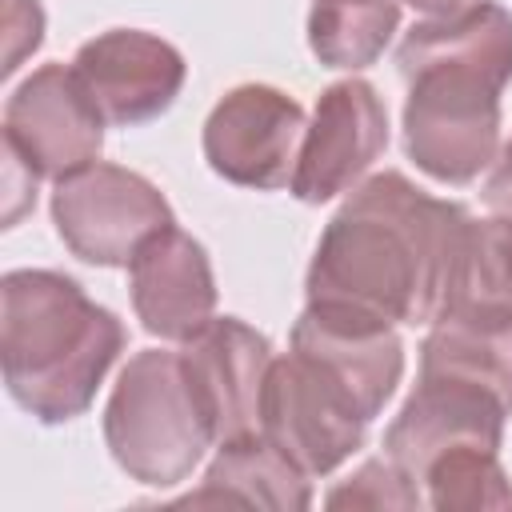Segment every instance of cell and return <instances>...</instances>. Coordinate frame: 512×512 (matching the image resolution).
Here are the masks:
<instances>
[{
    "mask_svg": "<svg viewBox=\"0 0 512 512\" xmlns=\"http://www.w3.org/2000/svg\"><path fill=\"white\" fill-rule=\"evenodd\" d=\"M104 444L136 484L172 488L192 476L216 432L180 352L144 348L120 368L104 404Z\"/></svg>",
    "mask_w": 512,
    "mask_h": 512,
    "instance_id": "277c9868",
    "label": "cell"
},
{
    "mask_svg": "<svg viewBox=\"0 0 512 512\" xmlns=\"http://www.w3.org/2000/svg\"><path fill=\"white\" fill-rule=\"evenodd\" d=\"M72 68L112 128H136L164 116L188 80L180 48L144 28H108L84 40Z\"/></svg>",
    "mask_w": 512,
    "mask_h": 512,
    "instance_id": "30bf717a",
    "label": "cell"
},
{
    "mask_svg": "<svg viewBox=\"0 0 512 512\" xmlns=\"http://www.w3.org/2000/svg\"><path fill=\"white\" fill-rule=\"evenodd\" d=\"M368 424L372 420L360 412L356 396L312 356L288 348V356L272 360L260 400V432L312 480L352 460Z\"/></svg>",
    "mask_w": 512,
    "mask_h": 512,
    "instance_id": "8992f818",
    "label": "cell"
},
{
    "mask_svg": "<svg viewBox=\"0 0 512 512\" xmlns=\"http://www.w3.org/2000/svg\"><path fill=\"white\" fill-rule=\"evenodd\" d=\"M52 224L76 260L96 268H128L140 244L176 220L172 204L148 176L92 160L80 172L56 180Z\"/></svg>",
    "mask_w": 512,
    "mask_h": 512,
    "instance_id": "5b68a950",
    "label": "cell"
},
{
    "mask_svg": "<svg viewBox=\"0 0 512 512\" xmlns=\"http://www.w3.org/2000/svg\"><path fill=\"white\" fill-rule=\"evenodd\" d=\"M124 324L80 280L12 268L0 280V372L8 396L40 424L84 416L124 352Z\"/></svg>",
    "mask_w": 512,
    "mask_h": 512,
    "instance_id": "3957f363",
    "label": "cell"
},
{
    "mask_svg": "<svg viewBox=\"0 0 512 512\" xmlns=\"http://www.w3.org/2000/svg\"><path fill=\"white\" fill-rule=\"evenodd\" d=\"M452 300H472L512 312V212L472 220Z\"/></svg>",
    "mask_w": 512,
    "mask_h": 512,
    "instance_id": "d6986e66",
    "label": "cell"
},
{
    "mask_svg": "<svg viewBox=\"0 0 512 512\" xmlns=\"http://www.w3.org/2000/svg\"><path fill=\"white\" fill-rule=\"evenodd\" d=\"M404 152L440 184H472L500 152V92L512 80V12L468 0L412 24L396 48Z\"/></svg>",
    "mask_w": 512,
    "mask_h": 512,
    "instance_id": "7a4b0ae2",
    "label": "cell"
},
{
    "mask_svg": "<svg viewBox=\"0 0 512 512\" xmlns=\"http://www.w3.org/2000/svg\"><path fill=\"white\" fill-rule=\"evenodd\" d=\"M328 508H424V492L420 484L400 468L392 464L388 456H376V460H364L348 480H340L328 496H324Z\"/></svg>",
    "mask_w": 512,
    "mask_h": 512,
    "instance_id": "ffe728a7",
    "label": "cell"
},
{
    "mask_svg": "<svg viewBox=\"0 0 512 512\" xmlns=\"http://www.w3.org/2000/svg\"><path fill=\"white\" fill-rule=\"evenodd\" d=\"M4 28H8V52H4V76L20 68L28 52L40 48L44 40V12L40 0H8L4 4Z\"/></svg>",
    "mask_w": 512,
    "mask_h": 512,
    "instance_id": "44dd1931",
    "label": "cell"
},
{
    "mask_svg": "<svg viewBox=\"0 0 512 512\" xmlns=\"http://www.w3.org/2000/svg\"><path fill=\"white\" fill-rule=\"evenodd\" d=\"M108 120L92 104L72 64H40L24 76L4 104L8 140L40 176L64 180L84 164L100 160Z\"/></svg>",
    "mask_w": 512,
    "mask_h": 512,
    "instance_id": "9c48e42d",
    "label": "cell"
},
{
    "mask_svg": "<svg viewBox=\"0 0 512 512\" xmlns=\"http://www.w3.org/2000/svg\"><path fill=\"white\" fill-rule=\"evenodd\" d=\"M0 148H4V228H12L36 204V180H40V172L8 140H0Z\"/></svg>",
    "mask_w": 512,
    "mask_h": 512,
    "instance_id": "7402d4cb",
    "label": "cell"
},
{
    "mask_svg": "<svg viewBox=\"0 0 512 512\" xmlns=\"http://www.w3.org/2000/svg\"><path fill=\"white\" fill-rule=\"evenodd\" d=\"M472 216L404 172H372L324 224L304 296L344 304L388 324H432L452 300Z\"/></svg>",
    "mask_w": 512,
    "mask_h": 512,
    "instance_id": "6da1fadb",
    "label": "cell"
},
{
    "mask_svg": "<svg viewBox=\"0 0 512 512\" xmlns=\"http://www.w3.org/2000/svg\"><path fill=\"white\" fill-rule=\"evenodd\" d=\"M132 312L144 332L184 344L216 316V276L204 244L168 224L128 264Z\"/></svg>",
    "mask_w": 512,
    "mask_h": 512,
    "instance_id": "5bb4252c",
    "label": "cell"
},
{
    "mask_svg": "<svg viewBox=\"0 0 512 512\" xmlns=\"http://www.w3.org/2000/svg\"><path fill=\"white\" fill-rule=\"evenodd\" d=\"M388 148V108L380 92L360 80H336L316 96L312 120L292 172V196L300 204H328L348 196Z\"/></svg>",
    "mask_w": 512,
    "mask_h": 512,
    "instance_id": "ba28073f",
    "label": "cell"
},
{
    "mask_svg": "<svg viewBox=\"0 0 512 512\" xmlns=\"http://www.w3.org/2000/svg\"><path fill=\"white\" fill-rule=\"evenodd\" d=\"M420 372L480 384L512 412V312L472 300L444 304L420 344Z\"/></svg>",
    "mask_w": 512,
    "mask_h": 512,
    "instance_id": "9a60e30c",
    "label": "cell"
},
{
    "mask_svg": "<svg viewBox=\"0 0 512 512\" xmlns=\"http://www.w3.org/2000/svg\"><path fill=\"white\" fill-rule=\"evenodd\" d=\"M192 388L212 420L216 444L260 432V400L272 368V344L240 316H212L180 348Z\"/></svg>",
    "mask_w": 512,
    "mask_h": 512,
    "instance_id": "4fadbf2b",
    "label": "cell"
},
{
    "mask_svg": "<svg viewBox=\"0 0 512 512\" xmlns=\"http://www.w3.org/2000/svg\"><path fill=\"white\" fill-rule=\"evenodd\" d=\"M288 348L328 368L356 396L368 420L384 412L404 376V340L396 324L344 304H304Z\"/></svg>",
    "mask_w": 512,
    "mask_h": 512,
    "instance_id": "7c38bea8",
    "label": "cell"
},
{
    "mask_svg": "<svg viewBox=\"0 0 512 512\" xmlns=\"http://www.w3.org/2000/svg\"><path fill=\"white\" fill-rule=\"evenodd\" d=\"M404 4H412V8L424 12V16H448V12L464 8L468 0H404Z\"/></svg>",
    "mask_w": 512,
    "mask_h": 512,
    "instance_id": "cb8c5ba5",
    "label": "cell"
},
{
    "mask_svg": "<svg viewBox=\"0 0 512 512\" xmlns=\"http://www.w3.org/2000/svg\"><path fill=\"white\" fill-rule=\"evenodd\" d=\"M180 504H248L304 512L312 504V476L296 460H288L264 432H252L240 440H224L204 468V484Z\"/></svg>",
    "mask_w": 512,
    "mask_h": 512,
    "instance_id": "2e32d148",
    "label": "cell"
},
{
    "mask_svg": "<svg viewBox=\"0 0 512 512\" xmlns=\"http://www.w3.org/2000/svg\"><path fill=\"white\" fill-rule=\"evenodd\" d=\"M508 416L512 412L488 388L456 376L420 372L384 432V456L416 480L432 460L448 452H460V448L500 452Z\"/></svg>",
    "mask_w": 512,
    "mask_h": 512,
    "instance_id": "8fae6325",
    "label": "cell"
},
{
    "mask_svg": "<svg viewBox=\"0 0 512 512\" xmlns=\"http://www.w3.org/2000/svg\"><path fill=\"white\" fill-rule=\"evenodd\" d=\"M480 200L492 208V212H512V136L508 144L496 152L492 168H488V180L480 188Z\"/></svg>",
    "mask_w": 512,
    "mask_h": 512,
    "instance_id": "603a6c76",
    "label": "cell"
},
{
    "mask_svg": "<svg viewBox=\"0 0 512 512\" xmlns=\"http://www.w3.org/2000/svg\"><path fill=\"white\" fill-rule=\"evenodd\" d=\"M424 504L436 512H476V508H508L512 480L492 448H460L432 460L416 476Z\"/></svg>",
    "mask_w": 512,
    "mask_h": 512,
    "instance_id": "ac0fdd59",
    "label": "cell"
},
{
    "mask_svg": "<svg viewBox=\"0 0 512 512\" xmlns=\"http://www.w3.org/2000/svg\"><path fill=\"white\" fill-rule=\"evenodd\" d=\"M304 128L308 116L296 96L272 84H236L208 112L200 144L208 168L220 180L236 188L276 192L292 184Z\"/></svg>",
    "mask_w": 512,
    "mask_h": 512,
    "instance_id": "52a82bcc",
    "label": "cell"
},
{
    "mask_svg": "<svg viewBox=\"0 0 512 512\" xmlns=\"http://www.w3.org/2000/svg\"><path fill=\"white\" fill-rule=\"evenodd\" d=\"M400 28V0H312L308 48L324 68L360 72L376 64Z\"/></svg>",
    "mask_w": 512,
    "mask_h": 512,
    "instance_id": "e0dca14e",
    "label": "cell"
}]
</instances>
